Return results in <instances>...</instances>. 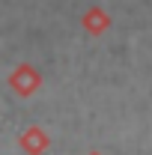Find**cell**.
<instances>
[{"label":"cell","instance_id":"obj_1","mask_svg":"<svg viewBox=\"0 0 152 155\" xmlns=\"http://www.w3.org/2000/svg\"><path fill=\"white\" fill-rule=\"evenodd\" d=\"M21 149L27 155H45V149H48V134H45L39 125H30V128L21 134Z\"/></svg>","mask_w":152,"mask_h":155},{"label":"cell","instance_id":"obj_2","mask_svg":"<svg viewBox=\"0 0 152 155\" xmlns=\"http://www.w3.org/2000/svg\"><path fill=\"white\" fill-rule=\"evenodd\" d=\"M9 84L18 90L21 96H30V93H33V90L39 87V75L33 72V69H30V66H21V69H15V72H12Z\"/></svg>","mask_w":152,"mask_h":155},{"label":"cell","instance_id":"obj_3","mask_svg":"<svg viewBox=\"0 0 152 155\" xmlns=\"http://www.w3.org/2000/svg\"><path fill=\"white\" fill-rule=\"evenodd\" d=\"M87 24H90V27H93V33H98V30H101V24H104V27H107V18H101V15H98V12H93V15H90V18H87Z\"/></svg>","mask_w":152,"mask_h":155},{"label":"cell","instance_id":"obj_4","mask_svg":"<svg viewBox=\"0 0 152 155\" xmlns=\"http://www.w3.org/2000/svg\"><path fill=\"white\" fill-rule=\"evenodd\" d=\"M90 155H101V152H90Z\"/></svg>","mask_w":152,"mask_h":155}]
</instances>
